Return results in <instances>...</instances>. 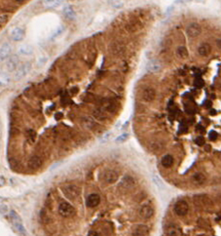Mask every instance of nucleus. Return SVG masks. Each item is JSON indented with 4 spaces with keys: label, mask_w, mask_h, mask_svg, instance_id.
<instances>
[{
    "label": "nucleus",
    "mask_w": 221,
    "mask_h": 236,
    "mask_svg": "<svg viewBox=\"0 0 221 236\" xmlns=\"http://www.w3.org/2000/svg\"><path fill=\"white\" fill-rule=\"evenodd\" d=\"M191 184L195 187L203 186L207 183V177L203 173H195L191 177Z\"/></svg>",
    "instance_id": "nucleus-7"
},
{
    "label": "nucleus",
    "mask_w": 221,
    "mask_h": 236,
    "mask_svg": "<svg viewBox=\"0 0 221 236\" xmlns=\"http://www.w3.org/2000/svg\"><path fill=\"white\" fill-rule=\"evenodd\" d=\"M111 135H112V133H111V132H108V133H106V134H104V135L102 136V137L100 138V143H103V142H107V141L110 139Z\"/></svg>",
    "instance_id": "nucleus-29"
},
{
    "label": "nucleus",
    "mask_w": 221,
    "mask_h": 236,
    "mask_svg": "<svg viewBox=\"0 0 221 236\" xmlns=\"http://www.w3.org/2000/svg\"><path fill=\"white\" fill-rule=\"evenodd\" d=\"M173 212L175 213V215H177L180 217L187 216L189 212L188 203L185 200H178L173 206Z\"/></svg>",
    "instance_id": "nucleus-4"
},
{
    "label": "nucleus",
    "mask_w": 221,
    "mask_h": 236,
    "mask_svg": "<svg viewBox=\"0 0 221 236\" xmlns=\"http://www.w3.org/2000/svg\"><path fill=\"white\" fill-rule=\"evenodd\" d=\"M63 192L65 197L73 200L81 194V188L75 185H69L63 187Z\"/></svg>",
    "instance_id": "nucleus-3"
},
{
    "label": "nucleus",
    "mask_w": 221,
    "mask_h": 236,
    "mask_svg": "<svg viewBox=\"0 0 221 236\" xmlns=\"http://www.w3.org/2000/svg\"><path fill=\"white\" fill-rule=\"evenodd\" d=\"M4 185H5V180H4V177L1 176V184H0V185H1V186H4Z\"/></svg>",
    "instance_id": "nucleus-35"
},
{
    "label": "nucleus",
    "mask_w": 221,
    "mask_h": 236,
    "mask_svg": "<svg viewBox=\"0 0 221 236\" xmlns=\"http://www.w3.org/2000/svg\"><path fill=\"white\" fill-rule=\"evenodd\" d=\"M111 51H112V53L114 54V55H115V54L118 55V54L122 53V51H123V45L120 44L119 42H114L111 45Z\"/></svg>",
    "instance_id": "nucleus-26"
},
{
    "label": "nucleus",
    "mask_w": 221,
    "mask_h": 236,
    "mask_svg": "<svg viewBox=\"0 0 221 236\" xmlns=\"http://www.w3.org/2000/svg\"><path fill=\"white\" fill-rule=\"evenodd\" d=\"M64 26H60V28H59L58 30H57V31L54 33V34H53V36H52V37H57V36L58 35H59L61 32H63L64 31Z\"/></svg>",
    "instance_id": "nucleus-31"
},
{
    "label": "nucleus",
    "mask_w": 221,
    "mask_h": 236,
    "mask_svg": "<svg viewBox=\"0 0 221 236\" xmlns=\"http://www.w3.org/2000/svg\"><path fill=\"white\" fill-rule=\"evenodd\" d=\"M10 36L14 41H21L24 37V31L19 26H16L10 31Z\"/></svg>",
    "instance_id": "nucleus-12"
},
{
    "label": "nucleus",
    "mask_w": 221,
    "mask_h": 236,
    "mask_svg": "<svg viewBox=\"0 0 221 236\" xmlns=\"http://www.w3.org/2000/svg\"><path fill=\"white\" fill-rule=\"evenodd\" d=\"M10 217H11V221H12V223H13L15 230L19 234L25 235L26 234V229L24 228V225H23V223L22 222V219H21V217L19 216V214H18L16 211L12 210V211H10Z\"/></svg>",
    "instance_id": "nucleus-1"
},
{
    "label": "nucleus",
    "mask_w": 221,
    "mask_h": 236,
    "mask_svg": "<svg viewBox=\"0 0 221 236\" xmlns=\"http://www.w3.org/2000/svg\"><path fill=\"white\" fill-rule=\"evenodd\" d=\"M31 69V63L30 62H24L23 65H22L20 67H18L17 70L15 71V79L16 80H20L23 78L25 75H28V73Z\"/></svg>",
    "instance_id": "nucleus-5"
},
{
    "label": "nucleus",
    "mask_w": 221,
    "mask_h": 236,
    "mask_svg": "<svg viewBox=\"0 0 221 236\" xmlns=\"http://www.w3.org/2000/svg\"><path fill=\"white\" fill-rule=\"evenodd\" d=\"M149 234V228L144 224L137 225L136 228L132 231V235L136 236H143V235H148Z\"/></svg>",
    "instance_id": "nucleus-20"
},
{
    "label": "nucleus",
    "mask_w": 221,
    "mask_h": 236,
    "mask_svg": "<svg viewBox=\"0 0 221 236\" xmlns=\"http://www.w3.org/2000/svg\"><path fill=\"white\" fill-rule=\"evenodd\" d=\"M216 46L218 47V49L221 50V37L216 40Z\"/></svg>",
    "instance_id": "nucleus-34"
},
{
    "label": "nucleus",
    "mask_w": 221,
    "mask_h": 236,
    "mask_svg": "<svg viewBox=\"0 0 221 236\" xmlns=\"http://www.w3.org/2000/svg\"><path fill=\"white\" fill-rule=\"evenodd\" d=\"M202 28L201 25L197 23H192L186 28V34L190 38H196L201 34Z\"/></svg>",
    "instance_id": "nucleus-6"
},
{
    "label": "nucleus",
    "mask_w": 221,
    "mask_h": 236,
    "mask_svg": "<svg viewBox=\"0 0 221 236\" xmlns=\"http://www.w3.org/2000/svg\"><path fill=\"white\" fill-rule=\"evenodd\" d=\"M119 179V175L116 171L114 170H106L103 173V180H105V183L107 184H114L116 183Z\"/></svg>",
    "instance_id": "nucleus-8"
},
{
    "label": "nucleus",
    "mask_w": 221,
    "mask_h": 236,
    "mask_svg": "<svg viewBox=\"0 0 221 236\" xmlns=\"http://www.w3.org/2000/svg\"><path fill=\"white\" fill-rule=\"evenodd\" d=\"M0 81H1V85L2 86H6V85H8L9 83L11 82V77L9 76V74L6 73V72H2Z\"/></svg>",
    "instance_id": "nucleus-27"
},
{
    "label": "nucleus",
    "mask_w": 221,
    "mask_h": 236,
    "mask_svg": "<svg viewBox=\"0 0 221 236\" xmlns=\"http://www.w3.org/2000/svg\"><path fill=\"white\" fill-rule=\"evenodd\" d=\"M100 202V197L99 194H96V193L90 194L89 196H88L87 200H86L87 206L90 207V208H95L96 206H99Z\"/></svg>",
    "instance_id": "nucleus-14"
},
{
    "label": "nucleus",
    "mask_w": 221,
    "mask_h": 236,
    "mask_svg": "<svg viewBox=\"0 0 221 236\" xmlns=\"http://www.w3.org/2000/svg\"><path fill=\"white\" fill-rule=\"evenodd\" d=\"M75 208L68 202H63L59 206V214L63 217H71L75 215Z\"/></svg>",
    "instance_id": "nucleus-2"
},
{
    "label": "nucleus",
    "mask_w": 221,
    "mask_h": 236,
    "mask_svg": "<svg viewBox=\"0 0 221 236\" xmlns=\"http://www.w3.org/2000/svg\"><path fill=\"white\" fill-rule=\"evenodd\" d=\"M64 15L67 18V19L73 20L74 18H75V16H76V13H75L74 9L71 6H66L64 9Z\"/></svg>",
    "instance_id": "nucleus-24"
},
{
    "label": "nucleus",
    "mask_w": 221,
    "mask_h": 236,
    "mask_svg": "<svg viewBox=\"0 0 221 236\" xmlns=\"http://www.w3.org/2000/svg\"><path fill=\"white\" fill-rule=\"evenodd\" d=\"M197 143L199 144V146H203V144L205 143V140L203 138H198L197 139Z\"/></svg>",
    "instance_id": "nucleus-32"
},
{
    "label": "nucleus",
    "mask_w": 221,
    "mask_h": 236,
    "mask_svg": "<svg viewBox=\"0 0 221 236\" xmlns=\"http://www.w3.org/2000/svg\"><path fill=\"white\" fill-rule=\"evenodd\" d=\"M128 139H129V135L126 134V133H124V134L118 136V137L116 138V140H115V142H126Z\"/></svg>",
    "instance_id": "nucleus-28"
},
{
    "label": "nucleus",
    "mask_w": 221,
    "mask_h": 236,
    "mask_svg": "<svg viewBox=\"0 0 221 236\" xmlns=\"http://www.w3.org/2000/svg\"><path fill=\"white\" fill-rule=\"evenodd\" d=\"M42 163H43L42 159L39 156L35 155V156L30 157V159L28 162V166L31 170H38L42 166Z\"/></svg>",
    "instance_id": "nucleus-15"
},
{
    "label": "nucleus",
    "mask_w": 221,
    "mask_h": 236,
    "mask_svg": "<svg viewBox=\"0 0 221 236\" xmlns=\"http://www.w3.org/2000/svg\"><path fill=\"white\" fill-rule=\"evenodd\" d=\"M136 180L131 176H125L121 181V186L126 189H131L136 186Z\"/></svg>",
    "instance_id": "nucleus-16"
},
{
    "label": "nucleus",
    "mask_w": 221,
    "mask_h": 236,
    "mask_svg": "<svg viewBox=\"0 0 221 236\" xmlns=\"http://www.w3.org/2000/svg\"><path fill=\"white\" fill-rule=\"evenodd\" d=\"M48 61V58L45 57V56H42L38 59V66H43L44 63H46Z\"/></svg>",
    "instance_id": "nucleus-30"
},
{
    "label": "nucleus",
    "mask_w": 221,
    "mask_h": 236,
    "mask_svg": "<svg viewBox=\"0 0 221 236\" xmlns=\"http://www.w3.org/2000/svg\"><path fill=\"white\" fill-rule=\"evenodd\" d=\"M64 0H43L42 5L47 9H56L63 6Z\"/></svg>",
    "instance_id": "nucleus-17"
},
{
    "label": "nucleus",
    "mask_w": 221,
    "mask_h": 236,
    "mask_svg": "<svg viewBox=\"0 0 221 236\" xmlns=\"http://www.w3.org/2000/svg\"><path fill=\"white\" fill-rule=\"evenodd\" d=\"M11 53V46L10 44L4 42L1 45V61H4L5 59H7L9 57Z\"/></svg>",
    "instance_id": "nucleus-22"
},
{
    "label": "nucleus",
    "mask_w": 221,
    "mask_h": 236,
    "mask_svg": "<svg viewBox=\"0 0 221 236\" xmlns=\"http://www.w3.org/2000/svg\"><path fill=\"white\" fill-rule=\"evenodd\" d=\"M165 232L167 235H170V236H178L182 234V230L179 228L178 225L176 224H169L166 226L165 228Z\"/></svg>",
    "instance_id": "nucleus-11"
},
{
    "label": "nucleus",
    "mask_w": 221,
    "mask_h": 236,
    "mask_svg": "<svg viewBox=\"0 0 221 236\" xmlns=\"http://www.w3.org/2000/svg\"><path fill=\"white\" fill-rule=\"evenodd\" d=\"M18 65H19V59H18L17 56H13V57H10L6 61L5 67H6L8 71L12 72L14 70H17Z\"/></svg>",
    "instance_id": "nucleus-13"
},
{
    "label": "nucleus",
    "mask_w": 221,
    "mask_h": 236,
    "mask_svg": "<svg viewBox=\"0 0 221 236\" xmlns=\"http://www.w3.org/2000/svg\"><path fill=\"white\" fill-rule=\"evenodd\" d=\"M153 215H154V209L149 205H145L143 207H141L139 211V216L144 220L151 219Z\"/></svg>",
    "instance_id": "nucleus-10"
},
{
    "label": "nucleus",
    "mask_w": 221,
    "mask_h": 236,
    "mask_svg": "<svg viewBox=\"0 0 221 236\" xmlns=\"http://www.w3.org/2000/svg\"><path fill=\"white\" fill-rule=\"evenodd\" d=\"M18 51H19V54L22 56H29L33 53V48L30 46V45L23 44V45H22V46H20Z\"/></svg>",
    "instance_id": "nucleus-23"
},
{
    "label": "nucleus",
    "mask_w": 221,
    "mask_h": 236,
    "mask_svg": "<svg viewBox=\"0 0 221 236\" xmlns=\"http://www.w3.org/2000/svg\"><path fill=\"white\" fill-rule=\"evenodd\" d=\"M146 69L149 72H152V73H157V72L161 71L162 66L157 61H150L146 65Z\"/></svg>",
    "instance_id": "nucleus-19"
},
{
    "label": "nucleus",
    "mask_w": 221,
    "mask_h": 236,
    "mask_svg": "<svg viewBox=\"0 0 221 236\" xmlns=\"http://www.w3.org/2000/svg\"><path fill=\"white\" fill-rule=\"evenodd\" d=\"M17 2H23V1H25V0H16Z\"/></svg>",
    "instance_id": "nucleus-36"
},
{
    "label": "nucleus",
    "mask_w": 221,
    "mask_h": 236,
    "mask_svg": "<svg viewBox=\"0 0 221 236\" xmlns=\"http://www.w3.org/2000/svg\"><path fill=\"white\" fill-rule=\"evenodd\" d=\"M156 97V91L152 87H146L143 92H142V99L143 101L147 103H151L154 101V99Z\"/></svg>",
    "instance_id": "nucleus-9"
},
{
    "label": "nucleus",
    "mask_w": 221,
    "mask_h": 236,
    "mask_svg": "<svg viewBox=\"0 0 221 236\" xmlns=\"http://www.w3.org/2000/svg\"><path fill=\"white\" fill-rule=\"evenodd\" d=\"M188 50L186 47L184 46H179L176 49V55H177L180 59H186L188 57Z\"/></svg>",
    "instance_id": "nucleus-25"
},
{
    "label": "nucleus",
    "mask_w": 221,
    "mask_h": 236,
    "mask_svg": "<svg viewBox=\"0 0 221 236\" xmlns=\"http://www.w3.org/2000/svg\"><path fill=\"white\" fill-rule=\"evenodd\" d=\"M174 163V159L172 157V155L171 154H166V155L163 156L162 160H161V164L164 168H171Z\"/></svg>",
    "instance_id": "nucleus-21"
},
{
    "label": "nucleus",
    "mask_w": 221,
    "mask_h": 236,
    "mask_svg": "<svg viewBox=\"0 0 221 236\" xmlns=\"http://www.w3.org/2000/svg\"><path fill=\"white\" fill-rule=\"evenodd\" d=\"M210 53H211V46L207 42L202 43L198 47V54L201 57H204V58L208 57L209 56Z\"/></svg>",
    "instance_id": "nucleus-18"
},
{
    "label": "nucleus",
    "mask_w": 221,
    "mask_h": 236,
    "mask_svg": "<svg viewBox=\"0 0 221 236\" xmlns=\"http://www.w3.org/2000/svg\"><path fill=\"white\" fill-rule=\"evenodd\" d=\"M216 137H217V135H216L215 133H211V134L209 135V138H210V140H213V141H214V140L216 139Z\"/></svg>",
    "instance_id": "nucleus-33"
}]
</instances>
